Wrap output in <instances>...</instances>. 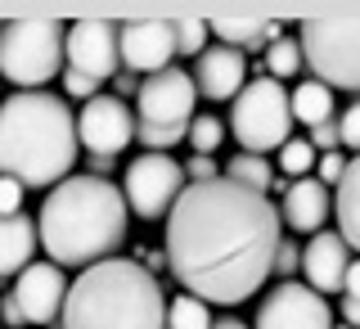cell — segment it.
Instances as JSON below:
<instances>
[{"label":"cell","mask_w":360,"mask_h":329,"mask_svg":"<svg viewBox=\"0 0 360 329\" xmlns=\"http://www.w3.org/2000/svg\"><path fill=\"white\" fill-rule=\"evenodd\" d=\"M284 244L279 208L230 176L207 185H185L167 217V266L180 289L202 302H248L275 275V253Z\"/></svg>","instance_id":"cell-1"},{"label":"cell","mask_w":360,"mask_h":329,"mask_svg":"<svg viewBox=\"0 0 360 329\" xmlns=\"http://www.w3.org/2000/svg\"><path fill=\"white\" fill-rule=\"evenodd\" d=\"M127 194L104 176H68L41 203L37 235L54 266H95L127 244Z\"/></svg>","instance_id":"cell-2"},{"label":"cell","mask_w":360,"mask_h":329,"mask_svg":"<svg viewBox=\"0 0 360 329\" xmlns=\"http://www.w3.org/2000/svg\"><path fill=\"white\" fill-rule=\"evenodd\" d=\"M72 108L50 90H18L0 104V176H14L22 190H54L72 176L77 163Z\"/></svg>","instance_id":"cell-3"},{"label":"cell","mask_w":360,"mask_h":329,"mask_svg":"<svg viewBox=\"0 0 360 329\" xmlns=\"http://www.w3.org/2000/svg\"><path fill=\"white\" fill-rule=\"evenodd\" d=\"M59 329H167V298L144 262L108 257L72 280Z\"/></svg>","instance_id":"cell-4"},{"label":"cell","mask_w":360,"mask_h":329,"mask_svg":"<svg viewBox=\"0 0 360 329\" xmlns=\"http://www.w3.org/2000/svg\"><path fill=\"white\" fill-rule=\"evenodd\" d=\"M68 59V27L54 18H9L0 23V77L18 90H41L59 77Z\"/></svg>","instance_id":"cell-5"},{"label":"cell","mask_w":360,"mask_h":329,"mask_svg":"<svg viewBox=\"0 0 360 329\" xmlns=\"http://www.w3.org/2000/svg\"><path fill=\"white\" fill-rule=\"evenodd\" d=\"M288 127H292V95L284 82L275 77H257L239 90L230 108V131L243 144V154H270L288 144Z\"/></svg>","instance_id":"cell-6"},{"label":"cell","mask_w":360,"mask_h":329,"mask_svg":"<svg viewBox=\"0 0 360 329\" xmlns=\"http://www.w3.org/2000/svg\"><path fill=\"white\" fill-rule=\"evenodd\" d=\"M297 41L315 82L329 90H360V18H307Z\"/></svg>","instance_id":"cell-7"},{"label":"cell","mask_w":360,"mask_h":329,"mask_svg":"<svg viewBox=\"0 0 360 329\" xmlns=\"http://www.w3.org/2000/svg\"><path fill=\"white\" fill-rule=\"evenodd\" d=\"M122 194H127V208L144 221L172 217L176 199L185 194V167L167 154H140L127 163V176H122Z\"/></svg>","instance_id":"cell-8"},{"label":"cell","mask_w":360,"mask_h":329,"mask_svg":"<svg viewBox=\"0 0 360 329\" xmlns=\"http://www.w3.org/2000/svg\"><path fill=\"white\" fill-rule=\"evenodd\" d=\"M198 86L194 73H180V68H167V73H153L140 82V95H135V108H140V127H158V131H189Z\"/></svg>","instance_id":"cell-9"},{"label":"cell","mask_w":360,"mask_h":329,"mask_svg":"<svg viewBox=\"0 0 360 329\" xmlns=\"http://www.w3.org/2000/svg\"><path fill=\"white\" fill-rule=\"evenodd\" d=\"M140 118H131V108L117 95H95L77 113V140H82L86 158H117L135 140Z\"/></svg>","instance_id":"cell-10"},{"label":"cell","mask_w":360,"mask_h":329,"mask_svg":"<svg viewBox=\"0 0 360 329\" xmlns=\"http://www.w3.org/2000/svg\"><path fill=\"white\" fill-rule=\"evenodd\" d=\"M252 329H333V311L324 302V293L288 280V285H279L275 293L262 298Z\"/></svg>","instance_id":"cell-11"},{"label":"cell","mask_w":360,"mask_h":329,"mask_svg":"<svg viewBox=\"0 0 360 329\" xmlns=\"http://www.w3.org/2000/svg\"><path fill=\"white\" fill-rule=\"evenodd\" d=\"M68 68L90 77V82H108L122 68V45H117V23L104 18H82L68 27Z\"/></svg>","instance_id":"cell-12"},{"label":"cell","mask_w":360,"mask_h":329,"mask_svg":"<svg viewBox=\"0 0 360 329\" xmlns=\"http://www.w3.org/2000/svg\"><path fill=\"white\" fill-rule=\"evenodd\" d=\"M117 45H122V68L135 77H153V73H167L176 59V23L167 18H135V23H122L117 27Z\"/></svg>","instance_id":"cell-13"},{"label":"cell","mask_w":360,"mask_h":329,"mask_svg":"<svg viewBox=\"0 0 360 329\" xmlns=\"http://www.w3.org/2000/svg\"><path fill=\"white\" fill-rule=\"evenodd\" d=\"M68 289H72V285H68L63 266L32 262L14 280V293H9V298L18 302V311H22V321H27V325H50V321H59V316H63Z\"/></svg>","instance_id":"cell-14"},{"label":"cell","mask_w":360,"mask_h":329,"mask_svg":"<svg viewBox=\"0 0 360 329\" xmlns=\"http://www.w3.org/2000/svg\"><path fill=\"white\" fill-rule=\"evenodd\" d=\"M194 86H198V95L217 99V104L221 99H239V90L248 86L243 50H234V45H207L194 63Z\"/></svg>","instance_id":"cell-15"},{"label":"cell","mask_w":360,"mask_h":329,"mask_svg":"<svg viewBox=\"0 0 360 329\" xmlns=\"http://www.w3.org/2000/svg\"><path fill=\"white\" fill-rule=\"evenodd\" d=\"M302 271H307L315 293H347V271H352V248L342 235H311L307 253H302Z\"/></svg>","instance_id":"cell-16"},{"label":"cell","mask_w":360,"mask_h":329,"mask_svg":"<svg viewBox=\"0 0 360 329\" xmlns=\"http://www.w3.org/2000/svg\"><path fill=\"white\" fill-rule=\"evenodd\" d=\"M333 199H329V185H320V180H292L284 190V208H279V217L288 221V230H302V235H320L324 217H329Z\"/></svg>","instance_id":"cell-17"},{"label":"cell","mask_w":360,"mask_h":329,"mask_svg":"<svg viewBox=\"0 0 360 329\" xmlns=\"http://www.w3.org/2000/svg\"><path fill=\"white\" fill-rule=\"evenodd\" d=\"M37 221L32 217H0V280L22 275L32 266V253H37Z\"/></svg>","instance_id":"cell-18"},{"label":"cell","mask_w":360,"mask_h":329,"mask_svg":"<svg viewBox=\"0 0 360 329\" xmlns=\"http://www.w3.org/2000/svg\"><path fill=\"white\" fill-rule=\"evenodd\" d=\"M333 217H338V235L347 240V248H356V253H360V154L347 163V176L338 180Z\"/></svg>","instance_id":"cell-19"},{"label":"cell","mask_w":360,"mask_h":329,"mask_svg":"<svg viewBox=\"0 0 360 329\" xmlns=\"http://www.w3.org/2000/svg\"><path fill=\"white\" fill-rule=\"evenodd\" d=\"M212 32H217L225 45H234V50H257V45L270 50V45L284 37V27H279L275 18H217Z\"/></svg>","instance_id":"cell-20"},{"label":"cell","mask_w":360,"mask_h":329,"mask_svg":"<svg viewBox=\"0 0 360 329\" xmlns=\"http://www.w3.org/2000/svg\"><path fill=\"white\" fill-rule=\"evenodd\" d=\"M292 122H307L311 131L320 122H333V90L324 82H302L292 90Z\"/></svg>","instance_id":"cell-21"},{"label":"cell","mask_w":360,"mask_h":329,"mask_svg":"<svg viewBox=\"0 0 360 329\" xmlns=\"http://www.w3.org/2000/svg\"><path fill=\"white\" fill-rule=\"evenodd\" d=\"M225 176H230L234 185L257 190V194L275 190V172H270V163H266L262 154H234V158H230V167H225Z\"/></svg>","instance_id":"cell-22"},{"label":"cell","mask_w":360,"mask_h":329,"mask_svg":"<svg viewBox=\"0 0 360 329\" xmlns=\"http://www.w3.org/2000/svg\"><path fill=\"white\" fill-rule=\"evenodd\" d=\"M167 329H212V307L194 293L167 302Z\"/></svg>","instance_id":"cell-23"},{"label":"cell","mask_w":360,"mask_h":329,"mask_svg":"<svg viewBox=\"0 0 360 329\" xmlns=\"http://www.w3.org/2000/svg\"><path fill=\"white\" fill-rule=\"evenodd\" d=\"M302 63H307V59H302V41H297V37H288V32L266 50V77H275V82L292 77Z\"/></svg>","instance_id":"cell-24"},{"label":"cell","mask_w":360,"mask_h":329,"mask_svg":"<svg viewBox=\"0 0 360 329\" xmlns=\"http://www.w3.org/2000/svg\"><path fill=\"white\" fill-rule=\"evenodd\" d=\"M225 140V122L217 113H202V118L189 122V144H194V154H217Z\"/></svg>","instance_id":"cell-25"},{"label":"cell","mask_w":360,"mask_h":329,"mask_svg":"<svg viewBox=\"0 0 360 329\" xmlns=\"http://www.w3.org/2000/svg\"><path fill=\"white\" fill-rule=\"evenodd\" d=\"M279 167H284V176L307 180V172L315 167V144L311 140H288L284 149H279Z\"/></svg>","instance_id":"cell-26"},{"label":"cell","mask_w":360,"mask_h":329,"mask_svg":"<svg viewBox=\"0 0 360 329\" xmlns=\"http://www.w3.org/2000/svg\"><path fill=\"white\" fill-rule=\"evenodd\" d=\"M207 32H212V23H202V18H180L176 23V50L180 54H198L207 50Z\"/></svg>","instance_id":"cell-27"},{"label":"cell","mask_w":360,"mask_h":329,"mask_svg":"<svg viewBox=\"0 0 360 329\" xmlns=\"http://www.w3.org/2000/svg\"><path fill=\"white\" fill-rule=\"evenodd\" d=\"M185 180H189V185H207V180H217V158H212V154H194L185 163Z\"/></svg>","instance_id":"cell-28"},{"label":"cell","mask_w":360,"mask_h":329,"mask_svg":"<svg viewBox=\"0 0 360 329\" xmlns=\"http://www.w3.org/2000/svg\"><path fill=\"white\" fill-rule=\"evenodd\" d=\"M22 212V185L14 176H0V217H18Z\"/></svg>","instance_id":"cell-29"},{"label":"cell","mask_w":360,"mask_h":329,"mask_svg":"<svg viewBox=\"0 0 360 329\" xmlns=\"http://www.w3.org/2000/svg\"><path fill=\"white\" fill-rule=\"evenodd\" d=\"M338 131H342V149H356L360 154V99L342 113V118H338Z\"/></svg>","instance_id":"cell-30"},{"label":"cell","mask_w":360,"mask_h":329,"mask_svg":"<svg viewBox=\"0 0 360 329\" xmlns=\"http://www.w3.org/2000/svg\"><path fill=\"white\" fill-rule=\"evenodd\" d=\"M315 167H320V185H333V190H338V180L347 176V158L342 154H320Z\"/></svg>","instance_id":"cell-31"},{"label":"cell","mask_w":360,"mask_h":329,"mask_svg":"<svg viewBox=\"0 0 360 329\" xmlns=\"http://www.w3.org/2000/svg\"><path fill=\"white\" fill-rule=\"evenodd\" d=\"M95 86H99V82H90V77H82V73H72V68H68V73H63V90H68V95H77V99H86V104H90V99L99 95Z\"/></svg>","instance_id":"cell-32"},{"label":"cell","mask_w":360,"mask_h":329,"mask_svg":"<svg viewBox=\"0 0 360 329\" xmlns=\"http://www.w3.org/2000/svg\"><path fill=\"white\" fill-rule=\"evenodd\" d=\"M311 144H315V149H324V154H333L338 144H342V131H338V122H320V127L311 131Z\"/></svg>","instance_id":"cell-33"},{"label":"cell","mask_w":360,"mask_h":329,"mask_svg":"<svg viewBox=\"0 0 360 329\" xmlns=\"http://www.w3.org/2000/svg\"><path fill=\"white\" fill-rule=\"evenodd\" d=\"M297 266H302V253L284 240V244H279V253H275V275H284V285H288V275H292Z\"/></svg>","instance_id":"cell-34"},{"label":"cell","mask_w":360,"mask_h":329,"mask_svg":"<svg viewBox=\"0 0 360 329\" xmlns=\"http://www.w3.org/2000/svg\"><path fill=\"white\" fill-rule=\"evenodd\" d=\"M342 316L352 329H360V298H342Z\"/></svg>","instance_id":"cell-35"},{"label":"cell","mask_w":360,"mask_h":329,"mask_svg":"<svg viewBox=\"0 0 360 329\" xmlns=\"http://www.w3.org/2000/svg\"><path fill=\"white\" fill-rule=\"evenodd\" d=\"M0 316H5L9 325H27V321H22V311H18V302H14V298H5V302H0Z\"/></svg>","instance_id":"cell-36"},{"label":"cell","mask_w":360,"mask_h":329,"mask_svg":"<svg viewBox=\"0 0 360 329\" xmlns=\"http://www.w3.org/2000/svg\"><path fill=\"white\" fill-rule=\"evenodd\" d=\"M347 298H360V262H352L347 271Z\"/></svg>","instance_id":"cell-37"},{"label":"cell","mask_w":360,"mask_h":329,"mask_svg":"<svg viewBox=\"0 0 360 329\" xmlns=\"http://www.w3.org/2000/svg\"><path fill=\"white\" fill-rule=\"evenodd\" d=\"M140 262L149 266V271H162L167 266V248H162V253H140Z\"/></svg>","instance_id":"cell-38"},{"label":"cell","mask_w":360,"mask_h":329,"mask_svg":"<svg viewBox=\"0 0 360 329\" xmlns=\"http://www.w3.org/2000/svg\"><path fill=\"white\" fill-rule=\"evenodd\" d=\"M131 90L140 95V86H135V77H131V73H122V77H117V99H122V95H131Z\"/></svg>","instance_id":"cell-39"},{"label":"cell","mask_w":360,"mask_h":329,"mask_svg":"<svg viewBox=\"0 0 360 329\" xmlns=\"http://www.w3.org/2000/svg\"><path fill=\"white\" fill-rule=\"evenodd\" d=\"M212 329H248V325H243V321H234V316H225V321H217Z\"/></svg>","instance_id":"cell-40"},{"label":"cell","mask_w":360,"mask_h":329,"mask_svg":"<svg viewBox=\"0 0 360 329\" xmlns=\"http://www.w3.org/2000/svg\"><path fill=\"white\" fill-rule=\"evenodd\" d=\"M333 329H352V325H333Z\"/></svg>","instance_id":"cell-41"}]
</instances>
